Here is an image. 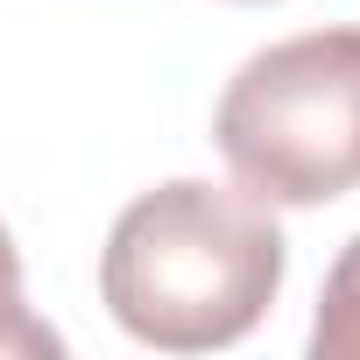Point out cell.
Wrapping results in <instances>:
<instances>
[{"instance_id": "2", "label": "cell", "mask_w": 360, "mask_h": 360, "mask_svg": "<svg viewBox=\"0 0 360 360\" xmlns=\"http://www.w3.org/2000/svg\"><path fill=\"white\" fill-rule=\"evenodd\" d=\"M212 141L262 205H332L360 184V29H311L248 57Z\"/></svg>"}, {"instance_id": "4", "label": "cell", "mask_w": 360, "mask_h": 360, "mask_svg": "<svg viewBox=\"0 0 360 360\" xmlns=\"http://www.w3.org/2000/svg\"><path fill=\"white\" fill-rule=\"evenodd\" d=\"M50 353H64V339L22 304V255L0 226V360H50Z\"/></svg>"}, {"instance_id": "3", "label": "cell", "mask_w": 360, "mask_h": 360, "mask_svg": "<svg viewBox=\"0 0 360 360\" xmlns=\"http://www.w3.org/2000/svg\"><path fill=\"white\" fill-rule=\"evenodd\" d=\"M311 360H360V233L339 248L318 318H311Z\"/></svg>"}, {"instance_id": "1", "label": "cell", "mask_w": 360, "mask_h": 360, "mask_svg": "<svg viewBox=\"0 0 360 360\" xmlns=\"http://www.w3.org/2000/svg\"><path fill=\"white\" fill-rule=\"evenodd\" d=\"M283 290V233L255 191L176 184L141 191L99 255L113 325L155 353H219L248 339Z\"/></svg>"}]
</instances>
